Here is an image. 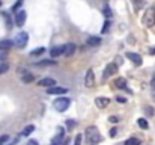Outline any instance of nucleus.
I'll use <instances>...</instances> for the list:
<instances>
[{
	"label": "nucleus",
	"instance_id": "obj_1",
	"mask_svg": "<svg viewBox=\"0 0 155 145\" xmlns=\"http://www.w3.org/2000/svg\"><path fill=\"white\" fill-rule=\"evenodd\" d=\"M86 139L89 145H97L100 141H101V136H100V132L95 126H89L86 129Z\"/></svg>",
	"mask_w": 155,
	"mask_h": 145
},
{
	"label": "nucleus",
	"instance_id": "obj_2",
	"mask_svg": "<svg viewBox=\"0 0 155 145\" xmlns=\"http://www.w3.org/2000/svg\"><path fill=\"white\" fill-rule=\"evenodd\" d=\"M142 21H143V24L148 26V27L154 26L155 24V6H149V8L146 9V12H145L143 17H142Z\"/></svg>",
	"mask_w": 155,
	"mask_h": 145
},
{
	"label": "nucleus",
	"instance_id": "obj_3",
	"mask_svg": "<svg viewBox=\"0 0 155 145\" xmlns=\"http://www.w3.org/2000/svg\"><path fill=\"white\" fill-rule=\"evenodd\" d=\"M69 104H71V100L68 97H59L53 101V106L57 112H65L69 107Z\"/></svg>",
	"mask_w": 155,
	"mask_h": 145
},
{
	"label": "nucleus",
	"instance_id": "obj_4",
	"mask_svg": "<svg viewBox=\"0 0 155 145\" xmlns=\"http://www.w3.org/2000/svg\"><path fill=\"white\" fill-rule=\"evenodd\" d=\"M27 41H29V35H27L26 32H21V33H18V35L15 36V40H14V46L23 48V47L27 46Z\"/></svg>",
	"mask_w": 155,
	"mask_h": 145
},
{
	"label": "nucleus",
	"instance_id": "obj_5",
	"mask_svg": "<svg viewBox=\"0 0 155 145\" xmlns=\"http://www.w3.org/2000/svg\"><path fill=\"white\" fill-rule=\"evenodd\" d=\"M26 18H27V14H26V11H23V9L17 11V12H15V26L21 27V26L26 23Z\"/></svg>",
	"mask_w": 155,
	"mask_h": 145
},
{
	"label": "nucleus",
	"instance_id": "obj_6",
	"mask_svg": "<svg viewBox=\"0 0 155 145\" xmlns=\"http://www.w3.org/2000/svg\"><path fill=\"white\" fill-rule=\"evenodd\" d=\"M117 73V64H108L107 67H105V70H104V74H103V79H107V77H110V76H113V74H116Z\"/></svg>",
	"mask_w": 155,
	"mask_h": 145
},
{
	"label": "nucleus",
	"instance_id": "obj_7",
	"mask_svg": "<svg viewBox=\"0 0 155 145\" xmlns=\"http://www.w3.org/2000/svg\"><path fill=\"white\" fill-rule=\"evenodd\" d=\"M94 82H95V74H94V70L89 68L87 73H86V77H84V85H86V88H92V86H94Z\"/></svg>",
	"mask_w": 155,
	"mask_h": 145
},
{
	"label": "nucleus",
	"instance_id": "obj_8",
	"mask_svg": "<svg viewBox=\"0 0 155 145\" xmlns=\"http://www.w3.org/2000/svg\"><path fill=\"white\" fill-rule=\"evenodd\" d=\"M47 92H48L50 95H63V94L68 92V89L56 85V86H51V88H47Z\"/></svg>",
	"mask_w": 155,
	"mask_h": 145
},
{
	"label": "nucleus",
	"instance_id": "obj_9",
	"mask_svg": "<svg viewBox=\"0 0 155 145\" xmlns=\"http://www.w3.org/2000/svg\"><path fill=\"white\" fill-rule=\"evenodd\" d=\"M127 57H128L130 60H133V64L137 65V67L142 65V62H143V60H142V56L137 54V53H133V51H128V53H127Z\"/></svg>",
	"mask_w": 155,
	"mask_h": 145
},
{
	"label": "nucleus",
	"instance_id": "obj_10",
	"mask_svg": "<svg viewBox=\"0 0 155 145\" xmlns=\"http://www.w3.org/2000/svg\"><path fill=\"white\" fill-rule=\"evenodd\" d=\"M56 80L54 79H50V77H45L42 80L38 82V86H42V88H51V86H56Z\"/></svg>",
	"mask_w": 155,
	"mask_h": 145
},
{
	"label": "nucleus",
	"instance_id": "obj_11",
	"mask_svg": "<svg viewBox=\"0 0 155 145\" xmlns=\"http://www.w3.org/2000/svg\"><path fill=\"white\" fill-rule=\"evenodd\" d=\"M75 48H77V46L75 44H72V43H69V44H66V46H63V54L65 56H72L74 54V51H75Z\"/></svg>",
	"mask_w": 155,
	"mask_h": 145
},
{
	"label": "nucleus",
	"instance_id": "obj_12",
	"mask_svg": "<svg viewBox=\"0 0 155 145\" xmlns=\"http://www.w3.org/2000/svg\"><path fill=\"white\" fill-rule=\"evenodd\" d=\"M108 103H110V100L105 98V97H98V98L95 100V104H97L100 109H105V107L108 106Z\"/></svg>",
	"mask_w": 155,
	"mask_h": 145
},
{
	"label": "nucleus",
	"instance_id": "obj_13",
	"mask_svg": "<svg viewBox=\"0 0 155 145\" xmlns=\"http://www.w3.org/2000/svg\"><path fill=\"white\" fill-rule=\"evenodd\" d=\"M50 54H51V57H57V56L63 54V46H56V47H53L51 50H50Z\"/></svg>",
	"mask_w": 155,
	"mask_h": 145
},
{
	"label": "nucleus",
	"instance_id": "obj_14",
	"mask_svg": "<svg viewBox=\"0 0 155 145\" xmlns=\"http://www.w3.org/2000/svg\"><path fill=\"white\" fill-rule=\"evenodd\" d=\"M101 44V40L98 38V36H91V38H87V46H91V47H98Z\"/></svg>",
	"mask_w": 155,
	"mask_h": 145
},
{
	"label": "nucleus",
	"instance_id": "obj_15",
	"mask_svg": "<svg viewBox=\"0 0 155 145\" xmlns=\"http://www.w3.org/2000/svg\"><path fill=\"white\" fill-rule=\"evenodd\" d=\"M127 80L124 79V77H117L116 80H114V86L116 88H119V89H127Z\"/></svg>",
	"mask_w": 155,
	"mask_h": 145
},
{
	"label": "nucleus",
	"instance_id": "obj_16",
	"mask_svg": "<svg viewBox=\"0 0 155 145\" xmlns=\"http://www.w3.org/2000/svg\"><path fill=\"white\" fill-rule=\"evenodd\" d=\"M12 46H14V41H11V40H2L0 41V50H9Z\"/></svg>",
	"mask_w": 155,
	"mask_h": 145
},
{
	"label": "nucleus",
	"instance_id": "obj_17",
	"mask_svg": "<svg viewBox=\"0 0 155 145\" xmlns=\"http://www.w3.org/2000/svg\"><path fill=\"white\" fill-rule=\"evenodd\" d=\"M21 80H23L24 83H32V82L35 80V76L30 74V73H24V74H21Z\"/></svg>",
	"mask_w": 155,
	"mask_h": 145
},
{
	"label": "nucleus",
	"instance_id": "obj_18",
	"mask_svg": "<svg viewBox=\"0 0 155 145\" xmlns=\"http://www.w3.org/2000/svg\"><path fill=\"white\" fill-rule=\"evenodd\" d=\"M33 132H35V126H33V124H30V126H26V127H24V130H23L21 133H23V136H29V135H30V133H33Z\"/></svg>",
	"mask_w": 155,
	"mask_h": 145
},
{
	"label": "nucleus",
	"instance_id": "obj_19",
	"mask_svg": "<svg viewBox=\"0 0 155 145\" xmlns=\"http://www.w3.org/2000/svg\"><path fill=\"white\" fill-rule=\"evenodd\" d=\"M137 124H139V127L143 129V130L149 129V124H148V121H146L145 118H139V119H137Z\"/></svg>",
	"mask_w": 155,
	"mask_h": 145
},
{
	"label": "nucleus",
	"instance_id": "obj_20",
	"mask_svg": "<svg viewBox=\"0 0 155 145\" xmlns=\"http://www.w3.org/2000/svg\"><path fill=\"white\" fill-rule=\"evenodd\" d=\"M35 65H36V67H45V65H56V62H54V60H50V59H45V60L36 62Z\"/></svg>",
	"mask_w": 155,
	"mask_h": 145
},
{
	"label": "nucleus",
	"instance_id": "obj_21",
	"mask_svg": "<svg viewBox=\"0 0 155 145\" xmlns=\"http://www.w3.org/2000/svg\"><path fill=\"white\" fill-rule=\"evenodd\" d=\"M131 3L134 5V9L139 11L142 6H145V0H131Z\"/></svg>",
	"mask_w": 155,
	"mask_h": 145
},
{
	"label": "nucleus",
	"instance_id": "obj_22",
	"mask_svg": "<svg viewBox=\"0 0 155 145\" xmlns=\"http://www.w3.org/2000/svg\"><path fill=\"white\" fill-rule=\"evenodd\" d=\"M125 145H142V142H140V139H137V138H130V139H127Z\"/></svg>",
	"mask_w": 155,
	"mask_h": 145
},
{
	"label": "nucleus",
	"instance_id": "obj_23",
	"mask_svg": "<svg viewBox=\"0 0 155 145\" xmlns=\"http://www.w3.org/2000/svg\"><path fill=\"white\" fill-rule=\"evenodd\" d=\"M45 51V47H38L36 50H32L30 51V56H39V54H42Z\"/></svg>",
	"mask_w": 155,
	"mask_h": 145
},
{
	"label": "nucleus",
	"instance_id": "obj_24",
	"mask_svg": "<svg viewBox=\"0 0 155 145\" xmlns=\"http://www.w3.org/2000/svg\"><path fill=\"white\" fill-rule=\"evenodd\" d=\"M23 2H24V0H17V3L12 6V11H14V12L20 11V6H23Z\"/></svg>",
	"mask_w": 155,
	"mask_h": 145
},
{
	"label": "nucleus",
	"instance_id": "obj_25",
	"mask_svg": "<svg viewBox=\"0 0 155 145\" xmlns=\"http://www.w3.org/2000/svg\"><path fill=\"white\" fill-rule=\"evenodd\" d=\"M8 70H9V65L5 64V62H2V64H0V74H5Z\"/></svg>",
	"mask_w": 155,
	"mask_h": 145
},
{
	"label": "nucleus",
	"instance_id": "obj_26",
	"mask_svg": "<svg viewBox=\"0 0 155 145\" xmlns=\"http://www.w3.org/2000/svg\"><path fill=\"white\" fill-rule=\"evenodd\" d=\"M104 15H105L107 18H110V17H111V9H110L108 6H105V8H104Z\"/></svg>",
	"mask_w": 155,
	"mask_h": 145
},
{
	"label": "nucleus",
	"instance_id": "obj_27",
	"mask_svg": "<svg viewBox=\"0 0 155 145\" xmlns=\"http://www.w3.org/2000/svg\"><path fill=\"white\" fill-rule=\"evenodd\" d=\"M145 112H146L148 115H154V113H155V110L151 107V106H146V107H145Z\"/></svg>",
	"mask_w": 155,
	"mask_h": 145
},
{
	"label": "nucleus",
	"instance_id": "obj_28",
	"mask_svg": "<svg viewBox=\"0 0 155 145\" xmlns=\"http://www.w3.org/2000/svg\"><path fill=\"white\" fill-rule=\"evenodd\" d=\"M108 26H110V21L107 20V21L104 23V27H103V29H101V33H105V32L108 30Z\"/></svg>",
	"mask_w": 155,
	"mask_h": 145
},
{
	"label": "nucleus",
	"instance_id": "obj_29",
	"mask_svg": "<svg viewBox=\"0 0 155 145\" xmlns=\"http://www.w3.org/2000/svg\"><path fill=\"white\" fill-rule=\"evenodd\" d=\"M66 127H68V129H74V127H75V123H74L72 119H68V121H66Z\"/></svg>",
	"mask_w": 155,
	"mask_h": 145
},
{
	"label": "nucleus",
	"instance_id": "obj_30",
	"mask_svg": "<svg viewBox=\"0 0 155 145\" xmlns=\"http://www.w3.org/2000/svg\"><path fill=\"white\" fill-rule=\"evenodd\" d=\"M74 145H81V135H77V136H75Z\"/></svg>",
	"mask_w": 155,
	"mask_h": 145
},
{
	"label": "nucleus",
	"instance_id": "obj_31",
	"mask_svg": "<svg viewBox=\"0 0 155 145\" xmlns=\"http://www.w3.org/2000/svg\"><path fill=\"white\" fill-rule=\"evenodd\" d=\"M108 121H110L111 124H116V123L119 121V118H117V116H110V118H108Z\"/></svg>",
	"mask_w": 155,
	"mask_h": 145
},
{
	"label": "nucleus",
	"instance_id": "obj_32",
	"mask_svg": "<svg viewBox=\"0 0 155 145\" xmlns=\"http://www.w3.org/2000/svg\"><path fill=\"white\" fill-rule=\"evenodd\" d=\"M116 133H117V130H116V129H111V130H110V136H111V138H114V136H116Z\"/></svg>",
	"mask_w": 155,
	"mask_h": 145
},
{
	"label": "nucleus",
	"instance_id": "obj_33",
	"mask_svg": "<svg viewBox=\"0 0 155 145\" xmlns=\"http://www.w3.org/2000/svg\"><path fill=\"white\" fill-rule=\"evenodd\" d=\"M8 139H9V136H2V138H0V144H3V142H6Z\"/></svg>",
	"mask_w": 155,
	"mask_h": 145
},
{
	"label": "nucleus",
	"instance_id": "obj_34",
	"mask_svg": "<svg viewBox=\"0 0 155 145\" xmlns=\"http://www.w3.org/2000/svg\"><path fill=\"white\" fill-rule=\"evenodd\" d=\"M116 101H119V103H125L127 100H125V98H122V97H116Z\"/></svg>",
	"mask_w": 155,
	"mask_h": 145
},
{
	"label": "nucleus",
	"instance_id": "obj_35",
	"mask_svg": "<svg viewBox=\"0 0 155 145\" xmlns=\"http://www.w3.org/2000/svg\"><path fill=\"white\" fill-rule=\"evenodd\" d=\"M27 145H38V141H29Z\"/></svg>",
	"mask_w": 155,
	"mask_h": 145
},
{
	"label": "nucleus",
	"instance_id": "obj_36",
	"mask_svg": "<svg viewBox=\"0 0 155 145\" xmlns=\"http://www.w3.org/2000/svg\"><path fill=\"white\" fill-rule=\"evenodd\" d=\"M149 53H151V54H155V47L151 48V50H149Z\"/></svg>",
	"mask_w": 155,
	"mask_h": 145
},
{
	"label": "nucleus",
	"instance_id": "obj_37",
	"mask_svg": "<svg viewBox=\"0 0 155 145\" xmlns=\"http://www.w3.org/2000/svg\"><path fill=\"white\" fill-rule=\"evenodd\" d=\"M0 6H2V0H0Z\"/></svg>",
	"mask_w": 155,
	"mask_h": 145
}]
</instances>
